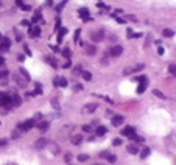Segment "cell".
Segmentation results:
<instances>
[{
  "instance_id": "cell-27",
  "label": "cell",
  "mask_w": 176,
  "mask_h": 165,
  "mask_svg": "<svg viewBox=\"0 0 176 165\" xmlns=\"http://www.w3.org/2000/svg\"><path fill=\"white\" fill-rule=\"evenodd\" d=\"M150 148H143L142 149V153H140V156H142V159H145V157H147V156H150Z\"/></svg>"
},
{
  "instance_id": "cell-20",
  "label": "cell",
  "mask_w": 176,
  "mask_h": 165,
  "mask_svg": "<svg viewBox=\"0 0 176 165\" xmlns=\"http://www.w3.org/2000/svg\"><path fill=\"white\" fill-rule=\"evenodd\" d=\"M81 75H83V78L86 79V81H90V79H92V73H90V72H87V70L81 72Z\"/></svg>"
},
{
  "instance_id": "cell-48",
  "label": "cell",
  "mask_w": 176,
  "mask_h": 165,
  "mask_svg": "<svg viewBox=\"0 0 176 165\" xmlns=\"http://www.w3.org/2000/svg\"><path fill=\"white\" fill-rule=\"evenodd\" d=\"M24 58H25L24 55H19V56H17V59H19V61H24Z\"/></svg>"
},
{
  "instance_id": "cell-22",
  "label": "cell",
  "mask_w": 176,
  "mask_h": 165,
  "mask_svg": "<svg viewBox=\"0 0 176 165\" xmlns=\"http://www.w3.org/2000/svg\"><path fill=\"white\" fill-rule=\"evenodd\" d=\"M45 61H47V62H48V64H50V66H52V67H55V69H56V67H58V64H56V61H55V59H53V58H52V56H47V58H45Z\"/></svg>"
},
{
  "instance_id": "cell-19",
  "label": "cell",
  "mask_w": 176,
  "mask_h": 165,
  "mask_svg": "<svg viewBox=\"0 0 176 165\" xmlns=\"http://www.w3.org/2000/svg\"><path fill=\"white\" fill-rule=\"evenodd\" d=\"M37 128H39L41 129V131H45V129H47L48 128V122H39V123H37Z\"/></svg>"
},
{
  "instance_id": "cell-40",
  "label": "cell",
  "mask_w": 176,
  "mask_h": 165,
  "mask_svg": "<svg viewBox=\"0 0 176 165\" xmlns=\"http://www.w3.org/2000/svg\"><path fill=\"white\" fill-rule=\"evenodd\" d=\"M73 73H75V75H80V73H81V69H80V67H75Z\"/></svg>"
},
{
  "instance_id": "cell-11",
  "label": "cell",
  "mask_w": 176,
  "mask_h": 165,
  "mask_svg": "<svg viewBox=\"0 0 176 165\" xmlns=\"http://www.w3.org/2000/svg\"><path fill=\"white\" fill-rule=\"evenodd\" d=\"M98 105L97 103H89V105H86L83 107V111H86V112H94V111H97Z\"/></svg>"
},
{
  "instance_id": "cell-15",
  "label": "cell",
  "mask_w": 176,
  "mask_h": 165,
  "mask_svg": "<svg viewBox=\"0 0 176 165\" xmlns=\"http://www.w3.org/2000/svg\"><path fill=\"white\" fill-rule=\"evenodd\" d=\"M122 123H123V117L122 115H114L112 117V125L114 126H120Z\"/></svg>"
},
{
  "instance_id": "cell-17",
  "label": "cell",
  "mask_w": 176,
  "mask_h": 165,
  "mask_svg": "<svg viewBox=\"0 0 176 165\" xmlns=\"http://www.w3.org/2000/svg\"><path fill=\"white\" fill-rule=\"evenodd\" d=\"M20 103H22V100H20V97H19V95H13V97H11V105L19 106Z\"/></svg>"
},
{
  "instance_id": "cell-29",
  "label": "cell",
  "mask_w": 176,
  "mask_h": 165,
  "mask_svg": "<svg viewBox=\"0 0 176 165\" xmlns=\"http://www.w3.org/2000/svg\"><path fill=\"white\" fill-rule=\"evenodd\" d=\"M168 72H170L173 76H176V64H171V66L168 67Z\"/></svg>"
},
{
  "instance_id": "cell-8",
  "label": "cell",
  "mask_w": 176,
  "mask_h": 165,
  "mask_svg": "<svg viewBox=\"0 0 176 165\" xmlns=\"http://www.w3.org/2000/svg\"><path fill=\"white\" fill-rule=\"evenodd\" d=\"M0 106H3V107H8L11 106V97L10 95H0Z\"/></svg>"
},
{
  "instance_id": "cell-24",
  "label": "cell",
  "mask_w": 176,
  "mask_h": 165,
  "mask_svg": "<svg viewBox=\"0 0 176 165\" xmlns=\"http://www.w3.org/2000/svg\"><path fill=\"white\" fill-rule=\"evenodd\" d=\"M19 73H20L22 76H24V78L27 79V81H30V75H28V72H27L25 69H20V70H19Z\"/></svg>"
},
{
  "instance_id": "cell-35",
  "label": "cell",
  "mask_w": 176,
  "mask_h": 165,
  "mask_svg": "<svg viewBox=\"0 0 176 165\" xmlns=\"http://www.w3.org/2000/svg\"><path fill=\"white\" fill-rule=\"evenodd\" d=\"M90 129H92V126H90V125H86V126H83V131H86V132H89Z\"/></svg>"
},
{
  "instance_id": "cell-37",
  "label": "cell",
  "mask_w": 176,
  "mask_h": 165,
  "mask_svg": "<svg viewBox=\"0 0 176 165\" xmlns=\"http://www.w3.org/2000/svg\"><path fill=\"white\" fill-rule=\"evenodd\" d=\"M24 50H25V53H27V55H30V56H31V52H30L28 45H24Z\"/></svg>"
},
{
  "instance_id": "cell-49",
  "label": "cell",
  "mask_w": 176,
  "mask_h": 165,
  "mask_svg": "<svg viewBox=\"0 0 176 165\" xmlns=\"http://www.w3.org/2000/svg\"><path fill=\"white\" fill-rule=\"evenodd\" d=\"M109 41H112V42H116V41H117V37H116V36H111V37H109Z\"/></svg>"
},
{
  "instance_id": "cell-46",
  "label": "cell",
  "mask_w": 176,
  "mask_h": 165,
  "mask_svg": "<svg viewBox=\"0 0 176 165\" xmlns=\"http://www.w3.org/2000/svg\"><path fill=\"white\" fill-rule=\"evenodd\" d=\"M158 53H159V55H164V48L159 47V48H158Z\"/></svg>"
},
{
  "instance_id": "cell-52",
  "label": "cell",
  "mask_w": 176,
  "mask_h": 165,
  "mask_svg": "<svg viewBox=\"0 0 176 165\" xmlns=\"http://www.w3.org/2000/svg\"><path fill=\"white\" fill-rule=\"evenodd\" d=\"M0 39H2V34H0Z\"/></svg>"
},
{
  "instance_id": "cell-41",
  "label": "cell",
  "mask_w": 176,
  "mask_h": 165,
  "mask_svg": "<svg viewBox=\"0 0 176 165\" xmlns=\"http://www.w3.org/2000/svg\"><path fill=\"white\" fill-rule=\"evenodd\" d=\"M20 24L24 25V26H30V22H28V20H25V19H24V20L20 22Z\"/></svg>"
},
{
  "instance_id": "cell-30",
  "label": "cell",
  "mask_w": 176,
  "mask_h": 165,
  "mask_svg": "<svg viewBox=\"0 0 176 165\" xmlns=\"http://www.w3.org/2000/svg\"><path fill=\"white\" fill-rule=\"evenodd\" d=\"M78 160H80V162H86V160H89V156H87V154H80Z\"/></svg>"
},
{
  "instance_id": "cell-4",
  "label": "cell",
  "mask_w": 176,
  "mask_h": 165,
  "mask_svg": "<svg viewBox=\"0 0 176 165\" xmlns=\"http://www.w3.org/2000/svg\"><path fill=\"white\" fill-rule=\"evenodd\" d=\"M34 123H36L34 118H33V120H27V122H24V123L19 125V129H20V131H28V129H31L34 126Z\"/></svg>"
},
{
  "instance_id": "cell-44",
  "label": "cell",
  "mask_w": 176,
  "mask_h": 165,
  "mask_svg": "<svg viewBox=\"0 0 176 165\" xmlns=\"http://www.w3.org/2000/svg\"><path fill=\"white\" fill-rule=\"evenodd\" d=\"M100 156H101V157H108L109 153H108V151H103V153H100Z\"/></svg>"
},
{
  "instance_id": "cell-51",
  "label": "cell",
  "mask_w": 176,
  "mask_h": 165,
  "mask_svg": "<svg viewBox=\"0 0 176 165\" xmlns=\"http://www.w3.org/2000/svg\"><path fill=\"white\" fill-rule=\"evenodd\" d=\"M8 165H17V164H8Z\"/></svg>"
},
{
  "instance_id": "cell-34",
  "label": "cell",
  "mask_w": 176,
  "mask_h": 165,
  "mask_svg": "<svg viewBox=\"0 0 176 165\" xmlns=\"http://www.w3.org/2000/svg\"><path fill=\"white\" fill-rule=\"evenodd\" d=\"M114 147H118V145H122V139H114Z\"/></svg>"
},
{
  "instance_id": "cell-3",
  "label": "cell",
  "mask_w": 176,
  "mask_h": 165,
  "mask_svg": "<svg viewBox=\"0 0 176 165\" xmlns=\"http://www.w3.org/2000/svg\"><path fill=\"white\" fill-rule=\"evenodd\" d=\"M13 79L17 83V86H19V87H25V86H27V83H28V81H27V79H25L20 73H14V75H13Z\"/></svg>"
},
{
  "instance_id": "cell-14",
  "label": "cell",
  "mask_w": 176,
  "mask_h": 165,
  "mask_svg": "<svg viewBox=\"0 0 176 165\" xmlns=\"http://www.w3.org/2000/svg\"><path fill=\"white\" fill-rule=\"evenodd\" d=\"M139 151H140V149H139V147H137V145H128V153H129V154H139Z\"/></svg>"
},
{
  "instance_id": "cell-10",
  "label": "cell",
  "mask_w": 176,
  "mask_h": 165,
  "mask_svg": "<svg viewBox=\"0 0 176 165\" xmlns=\"http://www.w3.org/2000/svg\"><path fill=\"white\" fill-rule=\"evenodd\" d=\"M123 136H126V137H129V139H131L133 136H136V131H134V128H131V126H126V128L123 129Z\"/></svg>"
},
{
  "instance_id": "cell-18",
  "label": "cell",
  "mask_w": 176,
  "mask_h": 165,
  "mask_svg": "<svg viewBox=\"0 0 176 165\" xmlns=\"http://www.w3.org/2000/svg\"><path fill=\"white\" fill-rule=\"evenodd\" d=\"M162 36L164 37H173L175 36V31H173V30H170V28H165L162 31Z\"/></svg>"
},
{
  "instance_id": "cell-33",
  "label": "cell",
  "mask_w": 176,
  "mask_h": 165,
  "mask_svg": "<svg viewBox=\"0 0 176 165\" xmlns=\"http://www.w3.org/2000/svg\"><path fill=\"white\" fill-rule=\"evenodd\" d=\"M63 55L66 56V58H70V48H64L63 50Z\"/></svg>"
},
{
  "instance_id": "cell-38",
  "label": "cell",
  "mask_w": 176,
  "mask_h": 165,
  "mask_svg": "<svg viewBox=\"0 0 176 165\" xmlns=\"http://www.w3.org/2000/svg\"><path fill=\"white\" fill-rule=\"evenodd\" d=\"M64 159H66V162H70V159H72V154H69V153H67V154L64 156Z\"/></svg>"
},
{
  "instance_id": "cell-42",
  "label": "cell",
  "mask_w": 176,
  "mask_h": 165,
  "mask_svg": "<svg viewBox=\"0 0 176 165\" xmlns=\"http://www.w3.org/2000/svg\"><path fill=\"white\" fill-rule=\"evenodd\" d=\"M16 5L17 6H24V0H16Z\"/></svg>"
},
{
  "instance_id": "cell-32",
  "label": "cell",
  "mask_w": 176,
  "mask_h": 165,
  "mask_svg": "<svg viewBox=\"0 0 176 165\" xmlns=\"http://www.w3.org/2000/svg\"><path fill=\"white\" fill-rule=\"evenodd\" d=\"M108 160H109V162H111V164H116V160H117V157H116V156H114V154H109V156H108Z\"/></svg>"
},
{
  "instance_id": "cell-43",
  "label": "cell",
  "mask_w": 176,
  "mask_h": 165,
  "mask_svg": "<svg viewBox=\"0 0 176 165\" xmlns=\"http://www.w3.org/2000/svg\"><path fill=\"white\" fill-rule=\"evenodd\" d=\"M80 33H81V31H80V30H76V31H75V41H78V37H80Z\"/></svg>"
},
{
  "instance_id": "cell-28",
  "label": "cell",
  "mask_w": 176,
  "mask_h": 165,
  "mask_svg": "<svg viewBox=\"0 0 176 165\" xmlns=\"http://www.w3.org/2000/svg\"><path fill=\"white\" fill-rule=\"evenodd\" d=\"M66 33H67L66 28H61V31H59V34H58V42L63 41V37H64V34H66Z\"/></svg>"
},
{
  "instance_id": "cell-21",
  "label": "cell",
  "mask_w": 176,
  "mask_h": 165,
  "mask_svg": "<svg viewBox=\"0 0 176 165\" xmlns=\"http://www.w3.org/2000/svg\"><path fill=\"white\" fill-rule=\"evenodd\" d=\"M95 132H97V136H103V134H106V128L105 126H97Z\"/></svg>"
},
{
  "instance_id": "cell-50",
  "label": "cell",
  "mask_w": 176,
  "mask_h": 165,
  "mask_svg": "<svg viewBox=\"0 0 176 165\" xmlns=\"http://www.w3.org/2000/svg\"><path fill=\"white\" fill-rule=\"evenodd\" d=\"M3 62H5V59H3V58H2V56H0V66H2V64H3Z\"/></svg>"
},
{
  "instance_id": "cell-47",
  "label": "cell",
  "mask_w": 176,
  "mask_h": 165,
  "mask_svg": "<svg viewBox=\"0 0 176 165\" xmlns=\"http://www.w3.org/2000/svg\"><path fill=\"white\" fill-rule=\"evenodd\" d=\"M22 10H24V11H30L31 8H30V6H27V5H24V6H22Z\"/></svg>"
},
{
  "instance_id": "cell-1",
  "label": "cell",
  "mask_w": 176,
  "mask_h": 165,
  "mask_svg": "<svg viewBox=\"0 0 176 165\" xmlns=\"http://www.w3.org/2000/svg\"><path fill=\"white\" fill-rule=\"evenodd\" d=\"M142 69H143V64H134V66H129V67H126L125 70H123V75H131V73H136V72L142 70Z\"/></svg>"
},
{
  "instance_id": "cell-36",
  "label": "cell",
  "mask_w": 176,
  "mask_h": 165,
  "mask_svg": "<svg viewBox=\"0 0 176 165\" xmlns=\"http://www.w3.org/2000/svg\"><path fill=\"white\" fill-rule=\"evenodd\" d=\"M126 33H128V37H134V33H133V30H131V28L126 30Z\"/></svg>"
},
{
  "instance_id": "cell-2",
  "label": "cell",
  "mask_w": 176,
  "mask_h": 165,
  "mask_svg": "<svg viewBox=\"0 0 176 165\" xmlns=\"http://www.w3.org/2000/svg\"><path fill=\"white\" fill-rule=\"evenodd\" d=\"M90 39H92L94 42H101L103 39H105V33H103L101 30H98V31H92V33H90Z\"/></svg>"
},
{
  "instance_id": "cell-25",
  "label": "cell",
  "mask_w": 176,
  "mask_h": 165,
  "mask_svg": "<svg viewBox=\"0 0 176 165\" xmlns=\"http://www.w3.org/2000/svg\"><path fill=\"white\" fill-rule=\"evenodd\" d=\"M153 94H154L156 97H159L160 100H165V95H164V94H162V92H160V90H158V89H154V90H153Z\"/></svg>"
},
{
  "instance_id": "cell-31",
  "label": "cell",
  "mask_w": 176,
  "mask_h": 165,
  "mask_svg": "<svg viewBox=\"0 0 176 165\" xmlns=\"http://www.w3.org/2000/svg\"><path fill=\"white\" fill-rule=\"evenodd\" d=\"M52 106L55 107L56 111H59V103H58V100H56V98H53V100H52Z\"/></svg>"
},
{
  "instance_id": "cell-16",
  "label": "cell",
  "mask_w": 176,
  "mask_h": 165,
  "mask_svg": "<svg viewBox=\"0 0 176 165\" xmlns=\"http://www.w3.org/2000/svg\"><path fill=\"white\" fill-rule=\"evenodd\" d=\"M30 34H31V37H39V34H41V28H39V26H34V28L30 30Z\"/></svg>"
},
{
  "instance_id": "cell-7",
  "label": "cell",
  "mask_w": 176,
  "mask_h": 165,
  "mask_svg": "<svg viewBox=\"0 0 176 165\" xmlns=\"http://www.w3.org/2000/svg\"><path fill=\"white\" fill-rule=\"evenodd\" d=\"M47 139H45V137H41V139H37L36 142H34V148L36 149H42V148H45L47 147Z\"/></svg>"
},
{
  "instance_id": "cell-45",
  "label": "cell",
  "mask_w": 176,
  "mask_h": 165,
  "mask_svg": "<svg viewBox=\"0 0 176 165\" xmlns=\"http://www.w3.org/2000/svg\"><path fill=\"white\" fill-rule=\"evenodd\" d=\"M17 137H19V131H14L13 132V139H17Z\"/></svg>"
},
{
  "instance_id": "cell-12",
  "label": "cell",
  "mask_w": 176,
  "mask_h": 165,
  "mask_svg": "<svg viewBox=\"0 0 176 165\" xmlns=\"http://www.w3.org/2000/svg\"><path fill=\"white\" fill-rule=\"evenodd\" d=\"M70 142L73 145H80L83 142V136H80V134H73V136L70 137Z\"/></svg>"
},
{
  "instance_id": "cell-5",
  "label": "cell",
  "mask_w": 176,
  "mask_h": 165,
  "mask_svg": "<svg viewBox=\"0 0 176 165\" xmlns=\"http://www.w3.org/2000/svg\"><path fill=\"white\" fill-rule=\"evenodd\" d=\"M122 52H123V47H122V45H114V47L109 48V55L114 56V58H116V56H120Z\"/></svg>"
},
{
  "instance_id": "cell-9",
  "label": "cell",
  "mask_w": 176,
  "mask_h": 165,
  "mask_svg": "<svg viewBox=\"0 0 176 165\" xmlns=\"http://www.w3.org/2000/svg\"><path fill=\"white\" fill-rule=\"evenodd\" d=\"M53 84H55V86H61V87H67V79L64 78V76H61V78H55V79H53Z\"/></svg>"
},
{
  "instance_id": "cell-6",
  "label": "cell",
  "mask_w": 176,
  "mask_h": 165,
  "mask_svg": "<svg viewBox=\"0 0 176 165\" xmlns=\"http://www.w3.org/2000/svg\"><path fill=\"white\" fill-rule=\"evenodd\" d=\"M0 52H8L10 50V45H11V41L8 37H3V39H0Z\"/></svg>"
},
{
  "instance_id": "cell-26",
  "label": "cell",
  "mask_w": 176,
  "mask_h": 165,
  "mask_svg": "<svg viewBox=\"0 0 176 165\" xmlns=\"http://www.w3.org/2000/svg\"><path fill=\"white\" fill-rule=\"evenodd\" d=\"M80 16H81V17H87V16H89V10H87V8H81V10H80Z\"/></svg>"
},
{
  "instance_id": "cell-13",
  "label": "cell",
  "mask_w": 176,
  "mask_h": 165,
  "mask_svg": "<svg viewBox=\"0 0 176 165\" xmlns=\"http://www.w3.org/2000/svg\"><path fill=\"white\" fill-rule=\"evenodd\" d=\"M84 50H86V53L89 56H92V55H95L97 53V48L94 47V45H84Z\"/></svg>"
},
{
  "instance_id": "cell-23",
  "label": "cell",
  "mask_w": 176,
  "mask_h": 165,
  "mask_svg": "<svg viewBox=\"0 0 176 165\" xmlns=\"http://www.w3.org/2000/svg\"><path fill=\"white\" fill-rule=\"evenodd\" d=\"M147 83H148V81H143V83H140V86L137 87V92H139V94H143V90L147 89Z\"/></svg>"
},
{
  "instance_id": "cell-39",
  "label": "cell",
  "mask_w": 176,
  "mask_h": 165,
  "mask_svg": "<svg viewBox=\"0 0 176 165\" xmlns=\"http://www.w3.org/2000/svg\"><path fill=\"white\" fill-rule=\"evenodd\" d=\"M6 143H8V140H6V139H2V140H0V147H5Z\"/></svg>"
}]
</instances>
